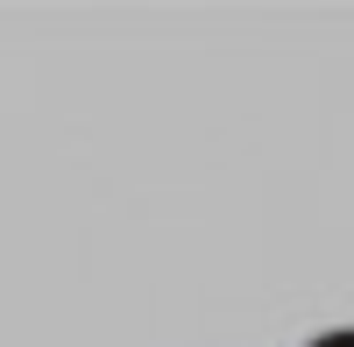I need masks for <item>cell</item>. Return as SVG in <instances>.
Masks as SVG:
<instances>
[{
    "label": "cell",
    "mask_w": 354,
    "mask_h": 347,
    "mask_svg": "<svg viewBox=\"0 0 354 347\" xmlns=\"http://www.w3.org/2000/svg\"><path fill=\"white\" fill-rule=\"evenodd\" d=\"M312 347H354V326H347V333H319Z\"/></svg>",
    "instance_id": "1"
}]
</instances>
